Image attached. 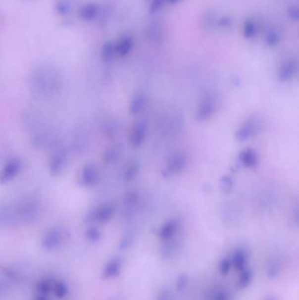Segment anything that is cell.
I'll return each instance as SVG.
<instances>
[{"instance_id": "cell-1", "label": "cell", "mask_w": 299, "mask_h": 300, "mask_svg": "<svg viewBox=\"0 0 299 300\" xmlns=\"http://www.w3.org/2000/svg\"><path fill=\"white\" fill-rule=\"evenodd\" d=\"M33 81V88L35 89V93L41 95H52L58 93V90L60 89V82L51 72L41 71L35 75Z\"/></svg>"}, {"instance_id": "cell-2", "label": "cell", "mask_w": 299, "mask_h": 300, "mask_svg": "<svg viewBox=\"0 0 299 300\" xmlns=\"http://www.w3.org/2000/svg\"><path fill=\"white\" fill-rule=\"evenodd\" d=\"M18 222H30L37 219L41 212V204L35 199L27 198L14 204Z\"/></svg>"}, {"instance_id": "cell-3", "label": "cell", "mask_w": 299, "mask_h": 300, "mask_svg": "<svg viewBox=\"0 0 299 300\" xmlns=\"http://www.w3.org/2000/svg\"><path fill=\"white\" fill-rule=\"evenodd\" d=\"M69 162V153L66 149L58 147L50 155L49 171L53 177H59L66 170Z\"/></svg>"}, {"instance_id": "cell-4", "label": "cell", "mask_w": 299, "mask_h": 300, "mask_svg": "<svg viewBox=\"0 0 299 300\" xmlns=\"http://www.w3.org/2000/svg\"><path fill=\"white\" fill-rule=\"evenodd\" d=\"M217 100L213 94L208 93L203 96L196 112V119L199 121H206L214 115L217 110Z\"/></svg>"}, {"instance_id": "cell-5", "label": "cell", "mask_w": 299, "mask_h": 300, "mask_svg": "<svg viewBox=\"0 0 299 300\" xmlns=\"http://www.w3.org/2000/svg\"><path fill=\"white\" fill-rule=\"evenodd\" d=\"M187 155L183 152L173 154L168 160L164 169H162V176L164 177L177 176L184 171L187 166Z\"/></svg>"}, {"instance_id": "cell-6", "label": "cell", "mask_w": 299, "mask_h": 300, "mask_svg": "<svg viewBox=\"0 0 299 300\" xmlns=\"http://www.w3.org/2000/svg\"><path fill=\"white\" fill-rule=\"evenodd\" d=\"M115 205L106 202L93 209L87 216V221L91 223H106L114 215Z\"/></svg>"}, {"instance_id": "cell-7", "label": "cell", "mask_w": 299, "mask_h": 300, "mask_svg": "<svg viewBox=\"0 0 299 300\" xmlns=\"http://www.w3.org/2000/svg\"><path fill=\"white\" fill-rule=\"evenodd\" d=\"M66 231L60 227L50 228L45 233L43 238V247L47 250H54L61 246L65 241Z\"/></svg>"}, {"instance_id": "cell-8", "label": "cell", "mask_w": 299, "mask_h": 300, "mask_svg": "<svg viewBox=\"0 0 299 300\" xmlns=\"http://www.w3.org/2000/svg\"><path fill=\"white\" fill-rule=\"evenodd\" d=\"M22 170V162L18 157L10 158L0 170V184L12 181Z\"/></svg>"}, {"instance_id": "cell-9", "label": "cell", "mask_w": 299, "mask_h": 300, "mask_svg": "<svg viewBox=\"0 0 299 300\" xmlns=\"http://www.w3.org/2000/svg\"><path fill=\"white\" fill-rule=\"evenodd\" d=\"M100 180V170L92 163L85 164L81 171V185L85 187H92L99 184Z\"/></svg>"}, {"instance_id": "cell-10", "label": "cell", "mask_w": 299, "mask_h": 300, "mask_svg": "<svg viewBox=\"0 0 299 300\" xmlns=\"http://www.w3.org/2000/svg\"><path fill=\"white\" fill-rule=\"evenodd\" d=\"M147 135V126L146 124L144 122H137L135 124L132 132L130 134V143L135 147V148H139V147L142 146L145 139H146Z\"/></svg>"}, {"instance_id": "cell-11", "label": "cell", "mask_w": 299, "mask_h": 300, "mask_svg": "<svg viewBox=\"0 0 299 300\" xmlns=\"http://www.w3.org/2000/svg\"><path fill=\"white\" fill-rule=\"evenodd\" d=\"M257 130L258 127L256 122L253 121V119H249V121H246L245 123L239 128L238 131L235 134V137L238 142L243 143L251 137H253V135L256 134Z\"/></svg>"}, {"instance_id": "cell-12", "label": "cell", "mask_w": 299, "mask_h": 300, "mask_svg": "<svg viewBox=\"0 0 299 300\" xmlns=\"http://www.w3.org/2000/svg\"><path fill=\"white\" fill-rule=\"evenodd\" d=\"M178 226L179 224L177 219H169L166 221L159 230V237L164 242L172 240L177 233Z\"/></svg>"}, {"instance_id": "cell-13", "label": "cell", "mask_w": 299, "mask_h": 300, "mask_svg": "<svg viewBox=\"0 0 299 300\" xmlns=\"http://www.w3.org/2000/svg\"><path fill=\"white\" fill-rule=\"evenodd\" d=\"M139 200H140V197H139L138 192L130 191L126 193V195L123 198V212L126 215L130 216L135 211V207L137 206Z\"/></svg>"}, {"instance_id": "cell-14", "label": "cell", "mask_w": 299, "mask_h": 300, "mask_svg": "<svg viewBox=\"0 0 299 300\" xmlns=\"http://www.w3.org/2000/svg\"><path fill=\"white\" fill-rule=\"evenodd\" d=\"M298 69V63L294 59H289L281 65L279 69V79L282 82L291 80L295 76Z\"/></svg>"}, {"instance_id": "cell-15", "label": "cell", "mask_w": 299, "mask_h": 300, "mask_svg": "<svg viewBox=\"0 0 299 300\" xmlns=\"http://www.w3.org/2000/svg\"><path fill=\"white\" fill-rule=\"evenodd\" d=\"M122 268V262L119 258L111 259L106 263L103 270V277L104 279H111L118 277Z\"/></svg>"}, {"instance_id": "cell-16", "label": "cell", "mask_w": 299, "mask_h": 300, "mask_svg": "<svg viewBox=\"0 0 299 300\" xmlns=\"http://www.w3.org/2000/svg\"><path fill=\"white\" fill-rule=\"evenodd\" d=\"M232 265L234 266V268L238 270L239 272L242 271L243 269H247L248 267V262H249V255L245 250L242 249L234 251L233 257L231 259Z\"/></svg>"}, {"instance_id": "cell-17", "label": "cell", "mask_w": 299, "mask_h": 300, "mask_svg": "<svg viewBox=\"0 0 299 300\" xmlns=\"http://www.w3.org/2000/svg\"><path fill=\"white\" fill-rule=\"evenodd\" d=\"M147 104V98L144 93H138L135 94L131 101L129 112L133 115H136L145 108Z\"/></svg>"}, {"instance_id": "cell-18", "label": "cell", "mask_w": 299, "mask_h": 300, "mask_svg": "<svg viewBox=\"0 0 299 300\" xmlns=\"http://www.w3.org/2000/svg\"><path fill=\"white\" fill-rule=\"evenodd\" d=\"M240 160L242 164L247 168H253L256 165L258 162L256 152L252 149H247L243 150L240 154Z\"/></svg>"}, {"instance_id": "cell-19", "label": "cell", "mask_w": 299, "mask_h": 300, "mask_svg": "<svg viewBox=\"0 0 299 300\" xmlns=\"http://www.w3.org/2000/svg\"><path fill=\"white\" fill-rule=\"evenodd\" d=\"M121 154H122V149L120 147H111L104 151L103 161L106 164H114L120 159Z\"/></svg>"}, {"instance_id": "cell-20", "label": "cell", "mask_w": 299, "mask_h": 300, "mask_svg": "<svg viewBox=\"0 0 299 300\" xmlns=\"http://www.w3.org/2000/svg\"><path fill=\"white\" fill-rule=\"evenodd\" d=\"M54 279L53 278H44L43 280L38 282L36 285V290L38 292L39 295H44L48 296L50 293H52L53 287H54Z\"/></svg>"}, {"instance_id": "cell-21", "label": "cell", "mask_w": 299, "mask_h": 300, "mask_svg": "<svg viewBox=\"0 0 299 300\" xmlns=\"http://www.w3.org/2000/svg\"><path fill=\"white\" fill-rule=\"evenodd\" d=\"M133 47V41L129 37H124V38L119 42L118 46L116 47V53L119 54V56H126Z\"/></svg>"}, {"instance_id": "cell-22", "label": "cell", "mask_w": 299, "mask_h": 300, "mask_svg": "<svg viewBox=\"0 0 299 300\" xmlns=\"http://www.w3.org/2000/svg\"><path fill=\"white\" fill-rule=\"evenodd\" d=\"M252 280H253V273L251 269L247 268L240 271L238 279V286L240 288L245 289L249 287Z\"/></svg>"}, {"instance_id": "cell-23", "label": "cell", "mask_w": 299, "mask_h": 300, "mask_svg": "<svg viewBox=\"0 0 299 300\" xmlns=\"http://www.w3.org/2000/svg\"><path fill=\"white\" fill-rule=\"evenodd\" d=\"M177 244L173 243L172 240L167 241L163 246L161 247V254L164 258H171L177 253Z\"/></svg>"}, {"instance_id": "cell-24", "label": "cell", "mask_w": 299, "mask_h": 300, "mask_svg": "<svg viewBox=\"0 0 299 300\" xmlns=\"http://www.w3.org/2000/svg\"><path fill=\"white\" fill-rule=\"evenodd\" d=\"M68 286L66 285L65 282L61 281V280H55L54 281V287L52 293H54V296L57 299H63L66 295L68 294Z\"/></svg>"}, {"instance_id": "cell-25", "label": "cell", "mask_w": 299, "mask_h": 300, "mask_svg": "<svg viewBox=\"0 0 299 300\" xmlns=\"http://www.w3.org/2000/svg\"><path fill=\"white\" fill-rule=\"evenodd\" d=\"M209 300H230V294L225 289H215L211 292Z\"/></svg>"}, {"instance_id": "cell-26", "label": "cell", "mask_w": 299, "mask_h": 300, "mask_svg": "<svg viewBox=\"0 0 299 300\" xmlns=\"http://www.w3.org/2000/svg\"><path fill=\"white\" fill-rule=\"evenodd\" d=\"M101 232L95 227H90L85 231V237L91 243H98L101 239Z\"/></svg>"}, {"instance_id": "cell-27", "label": "cell", "mask_w": 299, "mask_h": 300, "mask_svg": "<svg viewBox=\"0 0 299 300\" xmlns=\"http://www.w3.org/2000/svg\"><path fill=\"white\" fill-rule=\"evenodd\" d=\"M256 34V26L253 20L249 19L246 21L243 27V35L246 38H253Z\"/></svg>"}, {"instance_id": "cell-28", "label": "cell", "mask_w": 299, "mask_h": 300, "mask_svg": "<svg viewBox=\"0 0 299 300\" xmlns=\"http://www.w3.org/2000/svg\"><path fill=\"white\" fill-rule=\"evenodd\" d=\"M139 172L138 163H132L128 166V168L126 169L125 174H124V179L127 182H130L135 179V177L137 176Z\"/></svg>"}, {"instance_id": "cell-29", "label": "cell", "mask_w": 299, "mask_h": 300, "mask_svg": "<svg viewBox=\"0 0 299 300\" xmlns=\"http://www.w3.org/2000/svg\"><path fill=\"white\" fill-rule=\"evenodd\" d=\"M116 53L115 48L111 43L104 44V48L102 50V59L104 62H109L114 56Z\"/></svg>"}, {"instance_id": "cell-30", "label": "cell", "mask_w": 299, "mask_h": 300, "mask_svg": "<svg viewBox=\"0 0 299 300\" xmlns=\"http://www.w3.org/2000/svg\"><path fill=\"white\" fill-rule=\"evenodd\" d=\"M98 13V8L94 4H89L82 9L81 15L85 19H92Z\"/></svg>"}, {"instance_id": "cell-31", "label": "cell", "mask_w": 299, "mask_h": 300, "mask_svg": "<svg viewBox=\"0 0 299 300\" xmlns=\"http://www.w3.org/2000/svg\"><path fill=\"white\" fill-rule=\"evenodd\" d=\"M231 268H232V262L229 258H224L219 262V273L221 274L224 277L227 276L230 272Z\"/></svg>"}, {"instance_id": "cell-32", "label": "cell", "mask_w": 299, "mask_h": 300, "mask_svg": "<svg viewBox=\"0 0 299 300\" xmlns=\"http://www.w3.org/2000/svg\"><path fill=\"white\" fill-rule=\"evenodd\" d=\"M234 185V181L232 179V177L226 176V177H223L220 180V186H221V190L225 193H229L231 191V189Z\"/></svg>"}, {"instance_id": "cell-33", "label": "cell", "mask_w": 299, "mask_h": 300, "mask_svg": "<svg viewBox=\"0 0 299 300\" xmlns=\"http://www.w3.org/2000/svg\"><path fill=\"white\" fill-rule=\"evenodd\" d=\"M134 241V236L132 235H127L122 239V241L120 242L119 244V249L120 250H125L128 249L132 245Z\"/></svg>"}, {"instance_id": "cell-34", "label": "cell", "mask_w": 299, "mask_h": 300, "mask_svg": "<svg viewBox=\"0 0 299 300\" xmlns=\"http://www.w3.org/2000/svg\"><path fill=\"white\" fill-rule=\"evenodd\" d=\"M279 265L276 262H273L270 263L268 270V275L270 278H275V277L279 273Z\"/></svg>"}, {"instance_id": "cell-35", "label": "cell", "mask_w": 299, "mask_h": 300, "mask_svg": "<svg viewBox=\"0 0 299 300\" xmlns=\"http://www.w3.org/2000/svg\"><path fill=\"white\" fill-rule=\"evenodd\" d=\"M267 43L269 46H275L277 43H279V38L278 35L275 32H270L267 36Z\"/></svg>"}, {"instance_id": "cell-36", "label": "cell", "mask_w": 299, "mask_h": 300, "mask_svg": "<svg viewBox=\"0 0 299 300\" xmlns=\"http://www.w3.org/2000/svg\"><path fill=\"white\" fill-rule=\"evenodd\" d=\"M187 285V277L185 276H181L178 277L177 281V290L178 292L184 291V289L186 288Z\"/></svg>"}, {"instance_id": "cell-37", "label": "cell", "mask_w": 299, "mask_h": 300, "mask_svg": "<svg viewBox=\"0 0 299 300\" xmlns=\"http://www.w3.org/2000/svg\"><path fill=\"white\" fill-rule=\"evenodd\" d=\"M165 1L166 0H153V3L151 4V6H150V12L152 13V12H157L158 10H160L162 7Z\"/></svg>"}, {"instance_id": "cell-38", "label": "cell", "mask_w": 299, "mask_h": 300, "mask_svg": "<svg viewBox=\"0 0 299 300\" xmlns=\"http://www.w3.org/2000/svg\"><path fill=\"white\" fill-rule=\"evenodd\" d=\"M155 300H174V298H173V295L170 292L164 290V291H162L158 294Z\"/></svg>"}, {"instance_id": "cell-39", "label": "cell", "mask_w": 299, "mask_h": 300, "mask_svg": "<svg viewBox=\"0 0 299 300\" xmlns=\"http://www.w3.org/2000/svg\"><path fill=\"white\" fill-rule=\"evenodd\" d=\"M289 14H290L291 19L297 21L299 19V8L297 7V6H292L291 9H290V11H289Z\"/></svg>"}, {"instance_id": "cell-40", "label": "cell", "mask_w": 299, "mask_h": 300, "mask_svg": "<svg viewBox=\"0 0 299 300\" xmlns=\"http://www.w3.org/2000/svg\"><path fill=\"white\" fill-rule=\"evenodd\" d=\"M34 300H49V299L47 298V296H44V295H38Z\"/></svg>"}, {"instance_id": "cell-41", "label": "cell", "mask_w": 299, "mask_h": 300, "mask_svg": "<svg viewBox=\"0 0 299 300\" xmlns=\"http://www.w3.org/2000/svg\"><path fill=\"white\" fill-rule=\"evenodd\" d=\"M169 1L170 2V3H176V2H177L178 0H169Z\"/></svg>"}, {"instance_id": "cell-42", "label": "cell", "mask_w": 299, "mask_h": 300, "mask_svg": "<svg viewBox=\"0 0 299 300\" xmlns=\"http://www.w3.org/2000/svg\"><path fill=\"white\" fill-rule=\"evenodd\" d=\"M274 300V299H272V298H269V299H267V300Z\"/></svg>"}]
</instances>
